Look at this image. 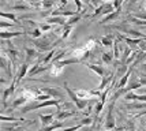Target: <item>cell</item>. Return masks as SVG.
<instances>
[{
	"label": "cell",
	"instance_id": "obj_32",
	"mask_svg": "<svg viewBox=\"0 0 146 131\" xmlns=\"http://www.w3.org/2000/svg\"><path fill=\"white\" fill-rule=\"evenodd\" d=\"M102 108H104V104H102L101 101H100V102H97V104L94 105V112H96V115H97V116H98V115L101 113Z\"/></svg>",
	"mask_w": 146,
	"mask_h": 131
},
{
	"label": "cell",
	"instance_id": "obj_31",
	"mask_svg": "<svg viewBox=\"0 0 146 131\" xmlns=\"http://www.w3.org/2000/svg\"><path fill=\"white\" fill-rule=\"evenodd\" d=\"M0 119L3 122H19V120H22V119H17V118H14V116H6V115H1Z\"/></svg>",
	"mask_w": 146,
	"mask_h": 131
},
{
	"label": "cell",
	"instance_id": "obj_37",
	"mask_svg": "<svg viewBox=\"0 0 146 131\" xmlns=\"http://www.w3.org/2000/svg\"><path fill=\"white\" fill-rule=\"evenodd\" d=\"M17 23H11V22H0V27L1 29H6V27H13Z\"/></svg>",
	"mask_w": 146,
	"mask_h": 131
},
{
	"label": "cell",
	"instance_id": "obj_7",
	"mask_svg": "<svg viewBox=\"0 0 146 131\" xmlns=\"http://www.w3.org/2000/svg\"><path fill=\"white\" fill-rule=\"evenodd\" d=\"M15 86H17V82L13 79V82H11V85L8 87H6L4 90H3V96H1V101H3V106H6V101L7 98L11 96V94L15 92Z\"/></svg>",
	"mask_w": 146,
	"mask_h": 131
},
{
	"label": "cell",
	"instance_id": "obj_11",
	"mask_svg": "<svg viewBox=\"0 0 146 131\" xmlns=\"http://www.w3.org/2000/svg\"><path fill=\"white\" fill-rule=\"evenodd\" d=\"M45 23H48V25H53V23H56V25H60V26H66L67 25V21L62 17H51V18H48L45 21Z\"/></svg>",
	"mask_w": 146,
	"mask_h": 131
},
{
	"label": "cell",
	"instance_id": "obj_5",
	"mask_svg": "<svg viewBox=\"0 0 146 131\" xmlns=\"http://www.w3.org/2000/svg\"><path fill=\"white\" fill-rule=\"evenodd\" d=\"M40 92L42 94H48L51 97H57V98H62L64 96L63 92L57 87H40Z\"/></svg>",
	"mask_w": 146,
	"mask_h": 131
},
{
	"label": "cell",
	"instance_id": "obj_8",
	"mask_svg": "<svg viewBox=\"0 0 146 131\" xmlns=\"http://www.w3.org/2000/svg\"><path fill=\"white\" fill-rule=\"evenodd\" d=\"M27 71H29V64H27V63H23V64H22V67L18 70V74H17V76L14 78V81L17 82V83L21 82L22 81V78H25L26 76Z\"/></svg>",
	"mask_w": 146,
	"mask_h": 131
},
{
	"label": "cell",
	"instance_id": "obj_27",
	"mask_svg": "<svg viewBox=\"0 0 146 131\" xmlns=\"http://www.w3.org/2000/svg\"><path fill=\"white\" fill-rule=\"evenodd\" d=\"M71 31H72V26H68V25L64 26V27H63V36H62V40L68 38V36H70Z\"/></svg>",
	"mask_w": 146,
	"mask_h": 131
},
{
	"label": "cell",
	"instance_id": "obj_12",
	"mask_svg": "<svg viewBox=\"0 0 146 131\" xmlns=\"http://www.w3.org/2000/svg\"><path fill=\"white\" fill-rule=\"evenodd\" d=\"M38 118L41 120L42 127H48V126L52 124V120L55 119V115H52V113H49V115H40Z\"/></svg>",
	"mask_w": 146,
	"mask_h": 131
},
{
	"label": "cell",
	"instance_id": "obj_23",
	"mask_svg": "<svg viewBox=\"0 0 146 131\" xmlns=\"http://www.w3.org/2000/svg\"><path fill=\"white\" fill-rule=\"evenodd\" d=\"M102 62L105 63V64H111V63L113 62V55L108 53V52H104L102 53Z\"/></svg>",
	"mask_w": 146,
	"mask_h": 131
},
{
	"label": "cell",
	"instance_id": "obj_3",
	"mask_svg": "<svg viewBox=\"0 0 146 131\" xmlns=\"http://www.w3.org/2000/svg\"><path fill=\"white\" fill-rule=\"evenodd\" d=\"M127 21H124L121 25H117V26H113L115 29H117L119 31H123V33H127V34H130L131 37H135V38H139V40H146V34H143V33H141V31H137L134 30V29H131V27H128L127 26Z\"/></svg>",
	"mask_w": 146,
	"mask_h": 131
},
{
	"label": "cell",
	"instance_id": "obj_6",
	"mask_svg": "<svg viewBox=\"0 0 146 131\" xmlns=\"http://www.w3.org/2000/svg\"><path fill=\"white\" fill-rule=\"evenodd\" d=\"M115 72H107V74L104 75V76H102V79H101V83H100V85H98V90H100V92H104V90H105V89H107V87L109 86V82L111 81H113V78H115Z\"/></svg>",
	"mask_w": 146,
	"mask_h": 131
},
{
	"label": "cell",
	"instance_id": "obj_16",
	"mask_svg": "<svg viewBox=\"0 0 146 131\" xmlns=\"http://www.w3.org/2000/svg\"><path fill=\"white\" fill-rule=\"evenodd\" d=\"M62 127H63V122H56L55 124H51L48 127H42V128H40L37 131H56L57 128H62Z\"/></svg>",
	"mask_w": 146,
	"mask_h": 131
},
{
	"label": "cell",
	"instance_id": "obj_22",
	"mask_svg": "<svg viewBox=\"0 0 146 131\" xmlns=\"http://www.w3.org/2000/svg\"><path fill=\"white\" fill-rule=\"evenodd\" d=\"M13 10H22V11H29L30 10V4H26V3H18V4H14Z\"/></svg>",
	"mask_w": 146,
	"mask_h": 131
},
{
	"label": "cell",
	"instance_id": "obj_38",
	"mask_svg": "<svg viewBox=\"0 0 146 131\" xmlns=\"http://www.w3.org/2000/svg\"><path fill=\"white\" fill-rule=\"evenodd\" d=\"M75 6H76V13L78 14H82V7L83 4L79 1V0H75Z\"/></svg>",
	"mask_w": 146,
	"mask_h": 131
},
{
	"label": "cell",
	"instance_id": "obj_26",
	"mask_svg": "<svg viewBox=\"0 0 146 131\" xmlns=\"http://www.w3.org/2000/svg\"><path fill=\"white\" fill-rule=\"evenodd\" d=\"M0 62H1V68L6 71L8 75H11V70L8 68V63H7V59L4 56H1V59H0Z\"/></svg>",
	"mask_w": 146,
	"mask_h": 131
},
{
	"label": "cell",
	"instance_id": "obj_17",
	"mask_svg": "<svg viewBox=\"0 0 146 131\" xmlns=\"http://www.w3.org/2000/svg\"><path fill=\"white\" fill-rule=\"evenodd\" d=\"M26 102H27V98H26V97H23V96H21V97H18V98L13 102V108H14V109H17V108H19L21 105L26 104Z\"/></svg>",
	"mask_w": 146,
	"mask_h": 131
},
{
	"label": "cell",
	"instance_id": "obj_35",
	"mask_svg": "<svg viewBox=\"0 0 146 131\" xmlns=\"http://www.w3.org/2000/svg\"><path fill=\"white\" fill-rule=\"evenodd\" d=\"M134 18L137 19H141V21H146V13H135V14H131Z\"/></svg>",
	"mask_w": 146,
	"mask_h": 131
},
{
	"label": "cell",
	"instance_id": "obj_24",
	"mask_svg": "<svg viewBox=\"0 0 146 131\" xmlns=\"http://www.w3.org/2000/svg\"><path fill=\"white\" fill-rule=\"evenodd\" d=\"M81 14H76V15H74V17H71V18L67 19V25L68 26H72V25H75L76 22H79L81 21Z\"/></svg>",
	"mask_w": 146,
	"mask_h": 131
},
{
	"label": "cell",
	"instance_id": "obj_39",
	"mask_svg": "<svg viewBox=\"0 0 146 131\" xmlns=\"http://www.w3.org/2000/svg\"><path fill=\"white\" fill-rule=\"evenodd\" d=\"M141 7H142V10H143V11H146V1H143V3L141 4Z\"/></svg>",
	"mask_w": 146,
	"mask_h": 131
},
{
	"label": "cell",
	"instance_id": "obj_18",
	"mask_svg": "<svg viewBox=\"0 0 146 131\" xmlns=\"http://www.w3.org/2000/svg\"><path fill=\"white\" fill-rule=\"evenodd\" d=\"M26 55H27V62H29V60H32L33 57H37L38 55H40V53H38L37 51L34 49V48H26ZM26 62V63H27Z\"/></svg>",
	"mask_w": 146,
	"mask_h": 131
},
{
	"label": "cell",
	"instance_id": "obj_2",
	"mask_svg": "<svg viewBox=\"0 0 146 131\" xmlns=\"http://www.w3.org/2000/svg\"><path fill=\"white\" fill-rule=\"evenodd\" d=\"M46 106H57V108H60L57 100H48V101H44V102H37V104H33L32 102L30 105L23 106V108L21 109V112H22V115H25V113L30 112V111H36L38 108H46Z\"/></svg>",
	"mask_w": 146,
	"mask_h": 131
},
{
	"label": "cell",
	"instance_id": "obj_25",
	"mask_svg": "<svg viewBox=\"0 0 146 131\" xmlns=\"http://www.w3.org/2000/svg\"><path fill=\"white\" fill-rule=\"evenodd\" d=\"M29 34H30L34 40H37V38H41V36H42V31L40 30V27H36V29H33V30L29 31Z\"/></svg>",
	"mask_w": 146,
	"mask_h": 131
},
{
	"label": "cell",
	"instance_id": "obj_9",
	"mask_svg": "<svg viewBox=\"0 0 146 131\" xmlns=\"http://www.w3.org/2000/svg\"><path fill=\"white\" fill-rule=\"evenodd\" d=\"M131 71H133V67H130L127 72H126V74H124L123 76H121V78H120V81L117 82V85H116V87H117L119 90H120V89H124V87H126V86L128 85V76H130V74H131Z\"/></svg>",
	"mask_w": 146,
	"mask_h": 131
},
{
	"label": "cell",
	"instance_id": "obj_30",
	"mask_svg": "<svg viewBox=\"0 0 146 131\" xmlns=\"http://www.w3.org/2000/svg\"><path fill=\"white\" fill-rule=\"evenodd\" d=\"M93 123H94V120L92 118H83L82 120H81V123L79 124L82 126H93Z\"/></svg>",
	"mask_w": 146,
	"mask_h": 131
},
{
	"label": "cell",
	"instance_id": "obj_20",
	"mask_svg": "<svg viewBox=\"0 0 146 131\" xmlns=\"http://www.w3.org/2000/svg\"><path fill=\"white\" fill-rule=\"evenodd\" d=\"M74 115H75L74 111H71V112H59L57 115H55V119L56 120H62V119H66V118H71Z\"/></svg>",
	"mask_w": 146,
	"mask_h": 131
},
{
	"label": "cell",
	"instance_id": "obj_33",
	"mask_svg": "<svg viewBox=\"0 0 146 131\" xmlns=\"http://www.w3.org/2000/svg\"><path fill=\"white\" fill-rule=\"evenodd\" d=\"M38 27H40V30L44 33V31H49V30H51L52 25H48V23H40V25H38Z\"/></svg>",
	"mask_w": 146,
	"mask_h": 131
},
{
	"label": "cell",
	"instance_id": "obj_36",
	"mask_svg": "<svg viewBox=\"0 0 146 131\" xmlns=\"http://www.w3.org/2000/svg\"><path fill=\"white\" fill-rule=\"evenodd\" d=\"M112 4H113L115 10H120L121 6H123V1L121 0H115V1H112Z\"/></svg>",
	"mask_w": 146,
	"mask_h": 131
},
{
	"label": "cell",
	"instance_id": "obj_21",
	"mask_svg": "<svg viewBox=\"0 0 146 131\" xmlns=\"http://www.w3.org/2000/svg\"><path fill=\"white\" fill-rule=\"evenodd\" d=\"M53 57H55V51H49L48 53H46V56L42 57V63H44V66H48L51 60H53Z\"/></svg>",
	"mask_w": 146,
	"mask_h": 131
},
{
	"label": "cell",
	"instance_id": "obj_34",
	"mask_svg": "<svg viewBox=\"0 0 146 131\" xmlns=\"http://www.w3.org/2000/svg\"><path fill=\"white\" fill-rule=\"evenodd\" d=\"M128 108L130 109H138V108H146L145 102H139V104H128Z\"/></svg>",
	"mask_w": 146,
	"mask_h": 131
},
{
	"label": "cell",
	"instance_id": "obj_14",
	"mask_svg": "<svg viewBox=\"0 0 146 131\" xmlns=\"http://www.w3.org/2000/svg\"><path fill=\"white\" fill-rule=\"evenodd\" d=\"M120 11H121V8L120 10H116V11H113L112 14H109V15H107V17H104L101 21V23L104 25V23H107V22H112V21H115V19H117L119 18V15H120Z\"/></svg>",
	"mask_w": 146,
	"mask_h": 131
},
{
	"label": "cell",
	"instance_id": "obj_19",
	"mask_svg": "<svg viewBox=\"0 0 146 131\" xmlns=\"http://www.w3.org/2000/svg\"><path fill=\"white\" fill-rule=\"evenodd\" d=\"M100 43H101L104 47H111V45H113L115 41H113V37H112V36H104Z\"/></svg>",
	"mask_w": 146,
	"mask_h": 131
},
{
	"label": "cell",
	"instance_id": "obj_13",
	"mask_svg": "<svg viewBox=\"0 0 146 131\" xmlns=\"http://www.w3.org/2000/svg\"><path fill=\"white\" fill-rule=\"evenodd\" d=\"M22 34H23L22 31H4V30H1L0 37H1V40H7V38L19 37V36H22Z\"/></svg>",
	"mask_w": 146,
	"mask_h": 131
},
{
	"label": "cell",
	"instance_id": "obj_15",
	"mask_svg": "<svg viewBox=\"0 0 146 131\" xmlns=\"http://www.w3.org/2000/svg\"><path fill=\"white\" fill-rule=\"evenodd\" d=\"M63 68L64 67H62V66H59V64H52L51 66V76H59V75L63 72Z\"/></svg>",
	"mask_w": 146,
	"mask_h": 131
},
{
	"label": "cell",
	"instance_id": "obj_40",
	"mask_svg": "<svg viewBox=\"0 0 146 131\" xmlns=\"http://www.w3.org/2000/svg\"><path fill=\"white\" fill-rule=\"evenodd\" d=\"M141 92H142V94H143V93H146V89H145V90H141Z\"/></svg>",
	"mask_w": 146,
	"mask_h": 131
},
{
	"label": "cell",
	"instance_id": "obj_28",
	"mask_svg": "<svg viewBox=\"0 0 146 131\" xmlns=\"http://www.w3.org/2000/svg\"><path fill=\"white\" fill-rule=\"evenodd\" d=\"M120 53H119V43L117 41H115L113 43V57L116 60H120Z\"/></svg>",
	"mask_w": 146,
	"mask_h": 131
},
{
	"label": "cell",
	"instance_id": "obj_10",
	"mask_svg": "<svg viewBox=\"0 0 146 131\" xmlns=\"http://www.w3.org/2000/svg\"><path fill=\"white\" fill-rule=\"evenodd\" d=\"M86 66H88V68H90L92 71H94L100 78H102L104 75L107 74V70L104 68L102 66H98V64H88V63H86Z\"/></svg>",
	"mask_w": 146,
	"mask_h": 131
},
{
	"label": "cell",
	"instance_id": "obj_41",
	"mask_svg": "<svg viewBox=\"0 0 146 131\" xmlns=\"http://www.w3.org/2000/svg\"><path fill=\"white\" fill-rule=\"evenodd\" d=\"M145 68H146V64H145Z\"/></svg>",
	"mask_w": 146,
	"mask_h": 131
},
{
	"label": "cell",
	"instance_id": "obj_4",
	"mask_svg": "<svg viewBox=\"0 0 146 131\" xmlns=\"http://www.w3.org/2000/svg\"><path fill=\"white\" fill-rule=\"evenodd\" d=\"M113 106H115V102L111 101V102H109V108H108V113H107V119H105V128H107V130H113L115 128Z\"/></svg>",
	"mask_w": 146,
	"mask_h": 131
},
{
	"label": "cell",
	"instance_id": "obj_29",
	"mask_svg": "<svg viewBox=\"0 0 146 131\" xmlns=\"http://www.w3.org/2000/svg\"><path fill=\"white\" fill-rule=\"evenodd\" d=\"M0 17H1V18L11 19V21H14V22H17V17H15V14H7V13H3V11H0Z\"/></svg>",
	"mask_w": 146,
	"mask_h": 131
},
{
	"label": "cell",
	"instance_id": "obj_1",
	"mask_svg": "<svg viewBox=\"0 0 146 131\" xmlns=\"http://www.w3.org/2000/svg\"><path fill=\"white\" fill-rule=\"evenodd\" d=\"M64 90L67 92V94H68V98H71V101L75 104L78 109L83 111V109L88 106V104H89V102H88V100H82V98H79V97L76 96L75 90H72V89L68 86V83H67V82H64Z\"/></svg>",
	"mask_w": 146,
	"mask_h": 131
}]
</instances>
